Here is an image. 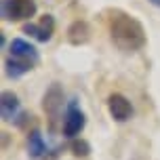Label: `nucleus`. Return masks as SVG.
<instances>
[{"mask_svg": "<svg viewBox=\"0 0 160 160\" xmlns=\"http://www.w3.org/2000/svg\"><path fill=\"white\" fill-rule=\"evenodd\" d=\"M108 32H110V40L124 53H135L143 48L148 40L141 21L122 8L108 11Z\"/></svg>", "mask_w": 160, "mask_h": 160, "instance_id": "nucleus-1", "label": "nucleus"}, {"mask_svg": "<svg viewBox=\"0 0 160 160\" xmlns=\"http://www.w3.org/2000/svg\"><path fill=\"white\" fill-rule=\"evenodd\" d=\"M36 0H2L0 13L4 21H28L36 15Z\"/></svg>", "mask_w": 160, "mask_h": 160, "instance_id": "nucleus-2", "label": "nucleus"}, {"mask_svg": "<svg viewBox=\"0 0 160 160\" xmlns=\"http://www.w3.org/2000/svg\"><path fill=\"white\" fill-rule=\"evenodd\" d=\"M87 127V114L78 108V101L72 99L68 108H65V116H63V137L68 139H76L82 133V128Z\"/></svg>", "mask_w": 160, "mask_h": 160, "instance_id": "nucleus-3", "label": "nucleus"}, {"mask_svg": "<svg viewBox=\"0 0 160 160\" xmlns=\"http://www.w3.org/2000/svg\"><path fill=\"white\" fill-rule=\"evenodd\" d=\"M8 55L15 57V59H21L30 65H38L40 61V53L38 48L34 47L32 42H28L23 38H13L11 44H8Z\"/></svg>", "mask_w": 160, "mask_h": 160, "instance_id": "nucleus-4", "label": "nucleus"}, {"mask_svg": "<svg viewBox=\"0 0 160 160\" xmlns=\"http://www.w3.org/2000/svg\"><path fill=\"white\" fill-rule=\"evenodd\" d=\"M23 34L32 36L38 42H48L53 38V34H55V19H53V15H44L38 23H25Z\"/></svg>", "mask_w": 160, "mask_h": 160, "instance_id": "nucleus-5", "label": "nucleus"}, {"mask_svg": "<svg viewBox=\"0 0 160 160\" xmlns=\"http://www.w3.org/2000/svg\"><path fill=\"white\" fill-rule=\"evenodd\" d=\"M108 112L116 122H127L133 116V105L122 93H112L108 97Z\"/></svg>", "mask_w": 160, "mask_h": 160, "instance_id": "nucleus-6", "label": "nucleus"}, {"mask_svg": "<svg viewBox=\"0 0 160 160\" xmlns=\"http://www.w3.org/2000/svg\"><path fill=\"white\" fill-rule=\"evenodd\" d=\"M63 91H61V87L57 84V82H53L51 84V88H48L47 93H44V99H42V108H44V112L48 114V118L55 122L57 116H59V112L63 110Z\"/></svg>", "mask_w": 160, "mask_h": 160, "instance_id": "nucleus-7", "label": "nucleus"}, {"mask_svg": "<svg viewBox=\"0 0 160 160\" xmlns=\"http://www.w3.org/2000/svg\"><path fill=\"white\" fill-rule=\"evenodd\" d=\"M0 112H2L4 122H13L21 114V101L13 91H2V95H0Z\"/></svg>", "mask_w": 160, "mask_h": 160, "instance_id": "nucleus-8", "label": "nucleus"}, {"mask_svg": "<svg viewBox=\"0 0 160 160\" xmlns=\"http://www.w3.org/2000/svg\"><path fill=\"white\" fill-rule=\"evenodd\" d=\"M28 156L32 160H42L47 156V143L38 128H32L28 133Z\"/></svg>", "mask_w": 160, "mask_h": 160, "instance_id": "nucleus-9", "label": "nucleus"}, {"mask_svg": "<svg viewBox=\"0 0 160 160\" xmlns=\"http://www.w3.org/2000/svg\"><path fill=\"white\" fill-rule=\"evenodd\" d=\"M88 38H91V28H88L87 21H74L70 28H68V40L72 42V44H76V47H80V44H87Z\"/></svg>", "mask_w": 160, "mask_h": 160, "instance_id": "nucleus-10", "label": "nucleus"}, {"mask_svg": "<svg viewBox=\"0 0 160 160\" xmlns=\"http://www.w3.org/2000/svg\"><path fill=\"white\" fill-rule=\"evenodd\" d=\"M32 70H34V65L25 63L21 59H15V57H11V55L4 59V74H7V78H11V80L21 78V76H25L28 72H32Z\"/></svg>", "mask_w": 160, "mask_h": 160, "instance_id": "nucleus-11", "label": "nucleus"}, {"mask_svg": "<svg viewBox=\"0 0 160 160\" xmlns=\"http://www.w3.org/2000/svg\"><path fill=\"white\" fill-rule=\"evenodd\" d=\"M70 150H72V154L76 158H87L88 154H91V145H88V141H84V139H72Z\"/></svg>", "mask_w": 160, "mask_h": 160, "instance_id": "nucleus-12", "label": "nucleus"}, {"mask_svg": "<svg viewBox=\"0 0 160 160\" xmlns=\"http://www.w3.org/2000/svg\"><path fill=\"white\" fill-rule=\"evenodd\" d=\"M150 4H154V7H158V8H160V0H150Z\"/></svg>", "mask_w": 160, "mask_h": 160, "instance_id": "nucleus-13", "label": "nucleus"}]
</instances>
